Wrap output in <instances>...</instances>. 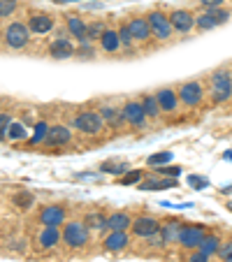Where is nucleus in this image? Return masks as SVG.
Wrapping results in <instances>:
<instances>
[{
	"label": "nucleus",
	"mask_w": 232,
	"mask_h": 262,
	"mask_svg": "<svg viewBox=\"0 0 232 262\" xmlns=\"http://www.w3.org/2000/svg\"><path fill=\"white\" fill-rule=\"evenodd\" d=\"M195 26H198L200 30H212L218 26V21L207 12V14H202V16H195Z\"/></svg>",
	"instance_id": "obj_31"
},
{
	"label": "nucleus",
	"mask_w": 232,
	"mask_h": 262,
	"mask_svg": "<svg viewBox=\"0 0 232 262\" xmlns=\"http://www.w3.org/2000/svg\"><path fill=\"white\" fill-rule=\"evenodd\" d=\"M14 10H16V0H0V19L10 16Z\"/></svg>",
	"instance_id": "obj_35"
},
{
	"label": "nucleus",
	"mask_w": 232,
	"mask_h": 262,
	"mask_svg": "<svg viewBox=\"0 0 232 262\" xmlns=\"http://www.w3.org/2000/svg\"><path fill=\"white\" fill-rule=\"evenodd\" d=\"M158 104H160V109L163 112H174L177 109V93H174L172 89H163V91H158Z\"/></svg>",
	"instance_id": "obj_20"
},
{
	"label": "nucleus",
	"mask_w": 232,
	"mask_h": 262,
	"mask_svg": "<svg viewBox=\"0 0 232 262\" xmlns=\"http://www.w3.org/2000/svg\"><path fill=\"white\" fill-rule=\"evenodd\" d=\"M102 125H104V121L98 112H84V114H79L74 119V128L84 135H98L102 130Z\"/></svg>",
	"instance_id": "obj_5"
},
{
	"label": "nucleus",
	"mask_w": 232,
	"mask_h": 262,
	"mask_svg": "<svg viewBox=\"0 0 232 262\" xmlns=\"http://www.w3.org/2000/svg\"><path fill=\"white\" fill-rule=\"evenodd\" d=\"M100 169L102 172H109V174H123L125 172V163H121V165H112V163H104V165H100Z\"/></svg>",
	"instance_id": "obj_38"
},
{
	"label": "nucleus",
	"mask_w": 232,
	"mask_h": 262,
	"mask_svg": "<svg viewBox=\"0 0 232 262\" xmlns=\"http://www.w3.org/2000/svg\"><path fill=\"white\" fill-rule=\"evenodd\" d=\"M207 257H209V255H204L202 251H198V253H193V255L188 257V262H209Z\"/></svg>",
	"instance_id": "obj_43"
},
{
	"label": "nucleus",
	"mask_w": 232,
	"mask_h": 262,
	"mask_svg": "<svg viewBox=\"0 0 232 262\" xmlns=\"http://www.w3.org/2000/svg\"><path fill=\"white\" fill-rule=\"evenodd\" d=\"M12 202H14L19 209H30L35 202V198H33V193H28V190H19V193L12 198Z\"/></svg>",
	"instance_id": "obj_26"
},
{
	"label": "nucleus",
	"mask_w": 232,
	"mask_h": 262,
	"mask_svg": "<svg viewBox=\"0 0 232 262\" xmlns=\"http://www.w3.org/2000/svg\"><path fill=\"white\" fill-rule=\"evenodd\" d=\"M40 223L45 225H51V228H58L60 223H65V209L58 207V204H49L40 211Z\"/></svg>",
	"instance_id": "obj_10"
},
{
	"label": "nucleus",
	"mask_w": 232,
	"mask_h": 262,
	"mask_svg": "<svg viewBox=\"0 0 232 262\" xmlns=\"http://www.w3.org/2000/svg\"><path fill=\"white\" fill-rule=\"evenodd\" d=\"M49 54H51V58H56V60L72 58V56H74V47H72V42H70V40H65V37H58V40L51 42Z\"/></svg>",
	"instance_id": "obj_12"
},
{
	"label": "nucleus",
	"mask_w": 232,
	"mask_h": 262,
	"mask_svg": "<svg viewBox=\"0 0 232 262\" xmlns=\"http://www.w3.org/2000/svg\"><path fill=\"white\" fill-rule=\"evenodd\" d=\"M133 232L137 234V237H151V234H156V232H160V223L156 221V218H151V216H139L137 221H133Z\"/></svg>",
	"instance_id": "obj_9"
},
{
	"label": "nucleus",
	"mask_w": 232,
	"mask_h": 262,
	"mask_svg": "<svg viewBox=\"0 0 232 262\" xmlns=\"http://www.w3.org/2000/svg\"><path fill=\"white\" fill-rule=\"evenodd\" d=\"M204 239V230L200 225H188V228L179 230V244L186 248H200Z\"/></svg>",
	"instance_id": "obj_8"
},
{
	"label": "nucleus",
	"mask_w": 232,
	"mask_h": 262,
	"mask_svg": "<svg viewBox=\"0 0 232 262\" xmlns=\"http://www.w3.org/2000/svg\"><path fill=\"white\" fill-rule=\"evenodd\" d=\"M28 28L33 30V33L45 35V33H49V30L54 28V19H51L49 14H35V16H30Z\"/></svg>",
	"instance_id": "obj_16"
},
{
	"label": "nucleus",
	"mask_w": 232,
	"mask_h": 262,
	"mask_svg": "<svg viewBox=\"0 0 232 262\" xmlns=\"http://www.w3.org/2000/svg\"><path fill=\"white\" fill-rule=\"evenodd\" d=\"M125 246H128V234L119 232V230H112V234L104 239V248H107L109 253H119V251H123Z\"/></svg>",
	"instance_id": "obj_15"
},
{
	"label": "nucleus",
	"mask_w": 232,
	"mask_h": 262,
	"mask_svg": "<svg viewBox=\"0 0 232 262\" xmlns=\"http://www.w3.org/2000/svg\"><path fill=\"white\" fill-rule=\"evenodd\" d=\"M128 28H130V33H133L135 40H139V42H146L149 37H151V28H149V21L142 19V16H135V19L128 24Z\"/></svg>",
	"instance_id": "obj_14"
},
{
	"label": "nucleus",
	"mask_w": 232,
	"mask_h": 262,
	"mask_svg": "<svg viewBox=\"0 0 232 262\" xmlns=\"http://www.w3.org/2000/svg\"><path fill=\"white\" fill-rule=\"evenodd\" d=\"M198 3H202L204 7H221L225 0H198Z\"/></svg>",
	"instance_id": "obj_45"
},
{
	"label": "nucleus",
	"mask_w": 232,
	"mask_h": 262,
	"mask_svg": "<svg viewBox=\"0 0 232 262\" xmlns=\"http://www.w3.org/2000/svg\"><path fill=\"white\" fill-rule=\"evenodd\" d=\"M179 223L177 221H167V225L165 228H160V234H163V239H165V244H172V242H177L179 239Z\"/></svg>",
	"instance_id": "obj_23"
},
{
	"label": "nucleus",
	"mask_w": 232,
	"mask_h": 262,
	"mask_svg": "<svg viewBox=\"0 0 232 262\" xmlns=\"http://www.w3.org/2000/svg\"><path fill=\"white\" fill-rule=\"evenodd\" d=\"M86 228H95V230H102L104 225H107V218L102 216V213H89V216L84 218Z\"/></svg>",
	"instance_id": "obj_29"
},
{
	"label": "nucleus",
	"mask_w": 232,
	"mask_h": 262,
	"mask_svg": "<svg viewBox=\"0 0 232 262\" xmlns=\"http://www.w3.org/2000/svg\"><path fill=\"white\" fill-rule=\"evenodd\" d=\"M146 163L151 165V167H163V165L172 163V154L170 151H163V154H153L146 158Z\"/></svg>",
	"instance_id": "obj_28"
},
{
	"label": "nucleus",
	"mask_w": 232,
	"mask_h": 262,
	"mask_svg": "<svg viewBox=\"0 0 232 262\" xmlns=\"http://www.w3.org/2000/svg\"><path fill=\"white\" fill-rule=\"evenodd\" d=\"M68 28H70V33H72L74 40H79L81 45H84V42H89V40H86V30H89V26H86L79 16H70V19H68Z\"/></svg>",
	"instance_id": "obj_19"
},
{
	"label": "nucleus",
	"mask_w": 232,
	"mask_h": 262,
	"mask_svg": "<svg viewBox=\"0 0 232 262\" xmlns=\"http://www.w3.org/2000/svg\"><path fill=\"white\" fill-rule=\"evenodd\" d=\"M149 21V28H151V35L153 37H158V40H170L172 37V24H170V19L163 14V12H151V14L146 16Z\"/></svg>",
	"instance_id": "obj_4"
},
{
	"label": "nucleus",
	"mask_w": 232,
	"mask_h": 262,
	"mask_svg": "<svg viewBox=\"0 0 232 262\" xmlns=\"http://www.w3.org/2000/svg\"><path fill=\"white\" fill-rule=\"evenodd\" d=\"M188 183H191L193 188H204V186H209V181L204 177H195V174H191V177H188Z\"/></svg>",
	"instance_id": "obj_40"
},
{
	"label": "nucleus",
	"mask_w": 232,
	"mask_h": 262,
	"mask_svg": "<svg viewBox=\"0 0 232 262\" xmlns=\"http://www.w3.org/2000/svg\"><path fill=\"white\" fill-rule=\"evenodd\" d=\"M179 100H181L186 107H198L200 100H202V86L198 81H186V84L179 89Z\"/></svg>",
	"instance_id": "obj_7"
},
{
	"label": "nucleus",
	"mask_w": 232,
	"mask_h": 262,
	"mask_svg": "<svg viewBox=\"0 0 232 262\" xmlns=\"http://www.w3.org/2000/svg\"><path fill=\"white\" fill-rule=\"evenodd\" d=\"M70 139H72V133H70L65 125H54V128H49L45 142L49 144V146H65Z\"/></svg>",
	"instance_id": "obj_13"
},
{
	"label": "nucleus",
	"mask_w": 232,
	"mask_h": 262,
	"mask_svg": "<svg viewBox=\"0 0 232 262\" xmlns=\"http://www.w3.org/2000/svg\"><path fill=\"white\" fill-rule=\"evenodd\" d=\"M104 30H107V28L102 26V21H95V24H91L89 30H86V40H89V42L100 40V37L104 35Z\"/></svg>",
	"instance_id": "obj_30"
},
{
	"label": "nucleus",
	"mask_w": 232,
	"mask_h": 262,
	"mask_svg": "<svg viewBox=\"0 0 232 262\" xmlns=\"http://www.w3.org/2000/svg\"><path fill=\"white\" fill-rule=\"evenodd\" d=\"M218 255L223 257V260H227V257L232 255V242H227V244H223L221 248H218Z\"/></svg>",
	"instance_id": "obj_42"
},
{
	"label": "nucleus",
	"mask_w": 232,
	"mask_h": 262,
	"mask_svg": "<svg viewBox=\"0 0 232 262\" xmlns=\"http://www.w3.org/2000/svg\"><path fill=\"white\" fill-rule=\"evenodd\" d=\"M63 239L70 248L86 246V242H89V228H86V223H79V221L68 223V225H65V232H63Z\"/></svg>",
	"instance_id": "obj_1"
},
{
	"label": "nucleus",
	"mask_w": 232,
	"mask_h": 262,
	"mask_svg": "<svg viewBox=\"0 0 232 262\" xmlns=\"http://www.w3.org/2000/svg\"><path fill=\"white\" fill-rule=\"evenodd\" d=\"M232 95V77L230 72L221 70L212 77V98L214 102H225L227 98Z\"/></svg>",
	"instance_id": "obj_2"
},
{
	"label": "nucleus",
	"mask_w": 232,
	"mask_h": 262,
	"mask_svg": "<svg viewBox=\"0 0 232 262\" xmlns=\"http://www.w3.org/2000/svg\"><path fill=\"white\" fill-rule=\"evenodd\" d=\"M37 242H40V246H42V248H54L56 244L60 242V232H58V228H51V225H45V230L40 232Z\"/></svg>",
	"instance_id": "obj_17"
},
{
	"label": "nucleus",
	"mask_w": 232,
	"mask_h": 262,
	"mask_svg": "<svg viewBox=\"0 0 232 262\" xmlns=\"http://www.w3.org/2000/svg\"><path fill=\"white\" fill-rule=\"evenodd\" d=\"M47 133H49V125L47 123H37L35 125V135H33V144H40L42 139L47 137Z\"/></svg>",
	"instance_id": "obj_36"
},
{
	"label": "nucleus",
	"mask_w": 232,
	"mask_h": 262,
	"mask_svg": "<svg viewBox=\"0 0 232 262\" xmlns=\"http://www.w3.org/2000/svg\"><path fill=\"white\" fill-rule=\"evenodd\" d=\"M158 174H165V177H172V179H179L181 174V167H156Z\"/></svg>",
	"instance_id": "obj_41"
},
{
	"label": "nucleus",
	"mask_w": 232,
	"mask_h": 262,
	"mask_svg": "<svg viewBox=\"0 0 232 262\" xmlns=\"http://www.w3.org/2000/svg\"><path fill=\"white\" fill-rule=\"evenodd\" d=\"M139 179H142V172H139V169L128 172L125 177H121V186H133V183H139Z\"/></svg>",
	"instance_id": "obj_37"
},
{
	"label": "nucleus",
	"mask_w": 232,
	"mask_h": 262,
	"mask_svg": "<svg viewBox=\"0 0 232 262\" xmlns=\"http://www.w3.org/2000/svg\"><path fill=\"white\" fill-rule=\"evenodd\" d=\"M119 40H121V47H133L135 37H133V33H130L128 26H121V30H119Z\"/></svg>",
	"instance_id": "obj_34"
},
{
	"label": "nucleus",
	"mask_w": 232,
	"mask_h": 262,
	"mask_svg": "<svg viewBox=\"0 0 232 262\" xmlns=\"http://www.w3.org/2000/svg\"><path fill=\"white\" fill-rule=\"evenodd\" d=\"M7 137L14 139V142H19V139L26 137V128H24L21 123H14V121H12V123H10V130H7Z\"/></svg>",
	"instance_id": "obj_32"
},
{
	"label": "nucleus",
	"mask_w": 232,
	"mask_h": 262,
	"mask_svg": "<svg viewBox=\"0 0 232 262\" xmlns=\"http://www.w3.org/2000/svg\"><path fill=\"white\" fill-rule=\"evenodd\" d=\"M218 248H221V239L212 234V237H204L202 239V244H200L198 251H202L204 255H214V253H218Z\"/></svg>",
	"instance_id": "obj_24"
},
{
	"label": "nucleus",
	"mask_w": 232,
	"mask_h": 262,
	"mask_svg": "<svg viewBox=\"0 0 232 262\" xmlns=\"http://www.w3.org/2000/svg\"><path fill=\"white\" fill-rule=\"evenodd\" d=\"M10 123H12L10 114H3V112H0V139H5V137H7V130H10Z\"/></svg>",
	"instance_id": "obj_39"
},
{
	"label": "nucleus",
	"mask_w": 232,
	"mask_h": 262,
	"mask_svg": "<svg viewBox=\"0 0 232 262\" xmlns=\"http://www.w3.org/2000/svg\"><path fill=\"white\" fill-rule=\"evenodd\" d=\"M102 121H109L114 128H119L121 121H125V119H123V112H119V109H112V107H104L102 109Z\"/></svg>",
	"instance_id": "obj_25"
},
{
	"label": "nucleus",
	"mask_w": 232,
	"mask_h": 262,
	"mask_svg": "<svg viewBox=\"0 0 232 262\" xmlns=\"http://www.w3.org/2000/svg\"><path fill=\"white\" fill-rule=\"evenodd\" d=\"M30 40V28L24 24H19V21H14V24L7 26L5 30V45L10 47V49H24L26 45H28Z\"/></svg>",
	"instance_id": "obj_3"
},
{
	"label": "nucleus",
	"mask_w": 232,
	"mask_h": 262,
	"mask_svg": "<svg viewBox=\"0 0 232 262\" xmlns=\"http://www.w3.org/2000/svg\"><path fill=\"white\" fill-rule=\"evenodd\" d=\"M170 24H172V28L179 30V33H188V30L195 26V16L186 10H174L172 14H170Z\"/></svg>",
	"instance_id": "obj_11"
},
{
	"label": "nucleus",
	"mask_w": 232,
	"mask_h": 262,
	"mask_svg": "<svg viewBox=\"0 0 232 262\" xmlns=\"http://www.w3.org/2000/svg\"><path fill=\"white\" fill-rule=\"evenodd\" d=\"M207 12L214 16V19L218 21V26H221V24H225V21L232 16V14H230V10H221V7H209Z\"/></svg>",
	"instance_id": "obj_33"
},
{
	"label": "nucleus",
	"mask_w": 232,
	"mask_h": 262,
	"mask_svg": "<svg viewBox=\"0 0 232 262\" xmlns=\"http://www.w3.org/2000/svg\"><path fill=\"white\" fill-rule=\"evenodd\" d=\"M130 225H133V221L128 218V213H112V216L107 218V228L119 230V232H125Z\"/></svg>",
	"instance_id": "obj_21"
},
{
	"label": "nucleus",
	"mask_w": 232,
	"mask_h": 262,
	"mask_svg": "<svg viewBox=\"0 0 232 262\" xmlns=\"http://www.w3.org/2000/svg\"><path fill=\"white\" fill-rule=\"evenodd\" d=\"M174 186H179L177 179L167 177V179H146L139 188L142 190H167V188H174Z\"/></svg>",
	"instance_id": "obj_18"
},
{
	"label": "nucleus",
	"mask_w": 232,
	"mask_h": 262,
	"mask_svg": "<svg viewBox=\"0 0 232 262\" xmlns=\"http://www.w3.org/2000/svg\"><path fill=\"white\" fill-rule=\"evenodd\" d=\"M100 42H102V49L104 51H116L121 47V40H119V33H114V30H104V35L100 37Z\"/></svg>",
	"instance_id": "obj_22"
},
{
	"label": "nucleus",
	"mask_w": 232,
	"mask_h": 262,
	"mask_svg": "<svg viewBox=\"0 0 232 262\" xmlns=\"http://www.w3.org/2000/svg\"><path fill=\"white\" fill-rule=\"evenodd\" d=\"M123 119L128 121L133 128H144V123H146V112H144L142 102L128 100V102L123 104Z\"/></svg>",
	"instance_id": "obj_6"
},
{
	"label": "nucleus",
	"mask_w": 232,
	"mask_h": 262,
	"mask_svg": "<svg viewBox=\"0 0 232 262\" xmlns=\"http://www.w3.org/2000/svg\"><path fill=\"white\" fill-rule=\"evenodd\" d=\"M225 262H232V255H230V257H227V260H225Z\"/></svg>",
	"instance_id": "obj_46"
},
{
	"label": "nucleus",
	"mask_w": 232,
	"mask_h": 262,
	"mask_svg": "<svg viewBox=\"0 0 232 262\" xmlns=\"http://www.w3.org/2000/svg\"><path fill=\"white\" fill-rule=\"evenodd\" d=\"M93 54H95V51L93 49H91V47L89 45H81V49H79V56H81V58H93Z\"/></svg>",
	"instance_id": "obj_44"
},
{
	"label": "nucleus",
	"mask_w": 232,
	"mask_h": 262,
	"mask_svg": "<svg viewBox=\"0 0 232 262\" xmlns=\"http://www.w3.org/2000/svg\"><path fill=\"white\" fill-rule=\"evenodd\" d=\"M142 107L146 112V116H158L160 114V104H158V98L156 95H146L142 100Z\"/></svg>",
	"instance_id": "obj_27"
}]
</instances>
